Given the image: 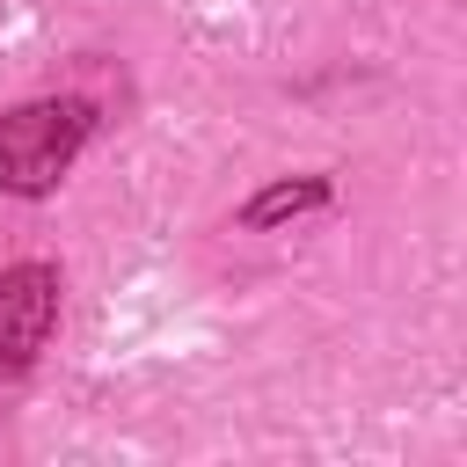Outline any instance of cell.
<instances>
[{
	"label": "cell",
	"mask_w": 467,
	"mask_h": 467,
	"mask_svg": "<svg viewBox=\"0 0 467 467\" xmlns=\"http://www.w3.org/2000/svg\"><path fill=\"white\" fill-rule=\"evenodd\" d=\"M51 314H58V277L51 270H7L0 277V365H29L36 343L51 336Z\"/></svg>",
	"instance_id": "7a4b0ae2"
},
{
	"label": "cell",
	"mask_w": 467,
	"mask_h": 467,
	"mask_svg": "<svg viewBox=\"0 0 467 467\" xmlns=\"http://www.w3.org/2000/svg\"><path fill=\"white\" fill-rule=\"evenodd\" d=\"M80 109L73 102H44V109H15V117H0V182H15V190H44L58 168H66V153L80 146Z\"/></svg>",
	"instance_id": "6da1fadb"
}]
</instances>
